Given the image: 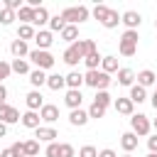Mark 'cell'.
<instances>
[{"label": "cell", "instance_id": "22", "mask_svg": "<svg viewBox=\"0 0 157 157\" xmlns=\"http://www.w3.org/2000/svg\"><path fill=\"white\" fill-rule=\"evenodd\" d=\"M49 20H52V17H49V12H47V7L42 5V7H37V10H34V22H32V27L37 25V27L42 29L44 25H49Z\"/></svg>", "mask_w": 157, "mask_h": 157}, {"label": "cell", "instance_id": "15", "mask_svg": "<svg viewBox=\"0 0 157 157\" xmlns=\"http://www.w3.org/2000/svg\"><path fill=\"white\" fill-rule=\"evenodd\" d=\"M88 120H91V118H88V110H83V108H76V110L69 113V123L76 125V128H83Z\"/></svg>", "mask_w": 157, "mask_h": 157}, {"label": "cell", "instance_id": "1", "mask_svg": "<svg viewBox=\"0 0 157 157\" xmlns=\"http://www.w3.org/2000/svg\"><path fill=\"white\" fill-rule=\"evenodd\" d=\"M137 29H125L123 37H120V44H118V52L123 56H135L137 54Z\"/></svg>", "mask_w": 157, "mask_h": 157}, {"label": "cell", "instance_id": "8", "mask_svg": "<svg viewBox=\"0 0 157 157\" xmlns=\"http://www.w3.org/2000/svg\"><path fill=\"white\" fill-rule=\"evenodd\" d=\"M52 42H54V34H52L49 29H37V34H34V44H37V49L49 52Z\"/></svg>", "mask_w": 157, "mask_h": 157}, {"label": "cell", "instance_id": "39", "mask_svg": "<svg viewBox=\"0 0 157 157\" xmlns=\"http://www.w3.org/2000/svg\"><path fill=\"white\" fill-rule=\"evenodd\" d=\"M74 155H76L74 145H69V142H59V157H74Z\"/></svg>", "mask_w": 157, "mask_h": 157}, {"label": "cell", "instance_id": "14", "mask_svg": "<svg viewBox=\"0 0 157 157\" xmlns=\"http://www.w3.org/2000/svg\"><path fill=\"white\" fill-rule=\"evenodd\" d=\"M39 118H42L44 123H56V120H59V108L52 105V103H44L42 110H39Z\"/></svg>", "mask_w": 157, "mask_h": 157}, {"label": "cell", "instance_id": "32", "mask_svg": "<svg viewBox=\"0 0 157 157\" xmlns=\"http://www.w3.org/2000/svg\"><path fill=\"white\" fill-rule=\"evenodd\" d=\"M101 61H103V56H101V54H98V52H93V54H88V56H86V59H83V64H86V66H88V71H96V69H98V64H101Z\"/></svg>", "mask_w": 157, "mask_h": 157}, {"label": "cell", "instance_id": "20", "mask_svg": "<svg viewBox=\"0 0 157 157\" xmlns=\"http://www.w3.org/2000/svg\"><path fill=\"white\" fill-rule=\"evenodd\" d=\"M59 37H61L64 42H69V47H71L74 42H78V39H81V37H78V27H76V25H66V27L61 29V34H59Z\"/></svg>", "mask_w": 157, "mask_h": 157}, {"label": "cell", "instance_id": "50", "mask_svg": "<svg viewBox=\"0 0 157 157\" xmlns=\"http://www.w3.org/2000/svg\"><path fill=\"white\" fill-rule=\"evenodd\" d=\"M152 128H155V130H157V118H155V120H152Z\"/></svg>", "mask_w": 157, "mask_h": 157}, {"label": "cell", "instance_id": "10", "mask_svg": "<svg viewBox=\"0 0 157 157\" xmlns=\"http://www.w3.org/2000/svg\"><path fill=\"white\" fill-rule=\"evenodd\" d=\"M34 137H37V142H56V137H59V132L54 130V128H44V125H39L37 130H34Z\"/></svg>", "mask_w": 157, "mask_h": 157}, {"label": "cell", "instance_id": "51", "mask_svg": "<svg viewBox=\"0 0 157 157\" xmlns=\"http://www.w3.org/2000/svg\"><path fill=\"white\" fill-rule=\"evenodd\" d=\"M147 157H157V152H150V155H147Z\"/></svg>", "mask_w": 157, "mask_h": 157}, {"label": "cell", "instance_id": "31", "mask_svg": "<svg viewBox=\"0 0 157 157\" xmlns=\"http://www.w3.org/2000/svg\"><path fill=\"white\" fill-rule=\"evenodd\" d=\"M64 27H66V20H64L61 15H54V17L49 20V32H52V34H54V32H59V34H61V29H64Z\"/></svg>", "mask_w": 157, "mask_h": 157}, {"label": "cell", "instance_id": "19", "mask_svg": "<svg viewBox=\"0 0 157 157\" xmlns=\"http://www.w3.org/2000/svg\"><path fill=\"white\" fill-rule=\"evenodd\" d=\"M120 147L125 150V155H130V152L137 147V135H135L132 130H130V132H123V135H120Z\"/></svg>", "mask_w": 157, "mask_h": 157}, {"label": "cell", "instance_id": "55", "mask_svg": "<svg viewBox=\"0 0 157 157\" xmlns=\"http://www.w3.org/2000/svg\"><path fill=\"white\" fill-rule=\"evenodd\" d=\"M155 91H157V88H155Z\"/></svg>", "mask_w": 157, "mask_h": 157}, {"label": "cell", "instance_id": "3", "mask_svg": "<svg viewBox=\"0 0 157 157\" xmlns=\"http://www.w3.org/2000/svg\"><path fill=\"white\" fill-rule=\"evenodd\" d=\"M88 7L86 5H76V7H66L64 12H61V17L66 20V25H81V22H86L88 20Z\"/></svg>", "mask_w": 157, "mask_h": 157}, {"label": "cell", "instance_id": "53", "mask_svg": "<svg viewBox=\"0 0 157 157\" xmlns=\"http://www.w3.org/2000/svg\"><path fill=\"white\" fill-rule=\"evenodd\" d=\"M155 27H157V20H155Z\"/></svg>", "mask_w": 157, "mask_h": 157}, {"label": "cell", "instance_id": "43", "mask_svg": "<svg viewBox=\"0 0 157 157\" xmlns=\"http://www.w3.org/2000/svg\"><path fill=\"white\" fill-rule=\"evenodd\" d=\"M44 155L47 157H59V142H49L47 150H44Z\"/></svg>", "mask_w": 157, "mask_h": 157}, {"label": "cell", "instance_id": "46", "mask_svg": "<svg viewBox=\"0 0 157 157\" xmlns=\"http://www.w3.org/2000/svg\"><path fill=\"white\" fill-rule=\"evenodd\" d=\"M5 98H7V88H5V83H0V103H7Z\"/></svg>", "mask_w": 157, "mask_h": 157}, {"label": "cell", "instance_id": "11", "mask_svg": "<svg viewBox=\"0 0 157 157\" xmlns=\"http://www.w3.org/2000/svg\"><path fill=\"white\" fill-rule=\"evenodd\" d=\"M120 22H123L128 29H137V27H140V22H142V17H140V12L128 10V12H123V15H120Z\"/></svg>", "mask_w": 157, "mask_h": 157}, {"label": "cell", "instance_id": "38", "mask_svg": "<svg viewBox=\"0 0 157 157\" xmlns=\"http://www.w3.org/2000/svg\"><path fill=\"white\" fill-rule=\"evenodd\" d=\"M103 115H105V108L98 105V103H91V108H88V118H96V120H98V118H103Z\"/></svg>", "mask_w": 157, "mask_h": 157}, {"label": "cell", "instance_id": "47", "mask_svg": "<svg viewBox=\"0 0 157 157\" xmlns=\"http://www.w3.org/2000/svg\"><path fill=\"white\" fill-rule=\"evenodd\" d=\"M0 157H17V155L12 152V147H7V150H2V152H0Z\"/></svg>", "mask_w": 157, "mask_h": 157}, {"label": "cell", "instance_id": "7", "mask_svg": "<svg viewBox=\"0 0 157 157\" xmlns=\"http://www.w3.org/2000/svg\"><path fill=\"white\" fill-rule=\"evenodd\" d=\"M71 49H74V52H76V54H78L81 59H86L88 54L98 52V49H96V42H93V39H78V42H74V44H71Z\"/></svg>", "mask_w": 157, "mask_h": 157}, {"label": "cell", "instance_id": "2", "mask_svg": "<svg viewBox=\"0 0 157 157\" xmlns=\"http://www.w3.org/2000/svg\"><path fill=\"white\" fill-rule=\"evenodd\" d=\"M83 83L86 86H91V88H96V91H105L108 86H110V74H105V71H86L83 74Z\"/></svg>", "mask_w": 157, "mask_h": 157}, {"label": "cell", "instance_id": "25", "mask_svg": "<svg viewBox=\"0 0 157 157\" xmlns=\"http://www.w3.org/2000/svg\"><path fill=\"white\" fill-rule=\"evenodd\" d=\"M47 86H49L52 91H61V88L66 86V76H61V74H49V76H47Z\"/></svg>", "mask_w": 157, "mask_h": 157}, {"label": "cell", "instance_id": "28", "mask_svg": "<svg viewBox=\"0 0 157 157\" xmlns=\"http://www.w3.org/2000/svg\"><path fill=\"white\" fill-rule=\"evenodd\" d=\"M120 66H118V56H103V61H101V71H105V74H113V71H118Z\"/></svg>", "mask_w": 157, "mask_h": 157}, {"label": "cell", "instance_id": "54", "mask_svg": "<svg viewBox=\"0 0 157 157\" xmlns=\"http://www.w3.org/2000/svg\"><path fill=\"white\" fill-rule=\"evenodd\" d=\"M123 157H130V155H123Z\"/></svg>", "mask_w": 157, "mask_h": 157}, {"label": "cell", "instance_id": "26", "mask_svg": "<svg viewBox=\"0 0 157 157\" xmlns=\"http://www.w3.org/2000/svg\"><path fill=\"white\" fill-rule=\"evenodd\" d=\"M128 98H130L132 103H145V101H147V88H142V86L135 83V86L130 88V96H128Z\"/></svg>", "mask_w": 157, "mask_h": 157}, {"label": "cell", "instance_id": "24", "mask_svg": "<svg viewBox=\"0 0 157 157\" xmlns=\"http://www.w3.org/2000/svg\"><path fill=\"white\" fill-rule=\"evenodd\" d=\"M66 86L74 88V91H81V86H83V74H78V71H69V74H66Z\"/></svg>", "mask_w": 157, "mask_h": 157}, {"label": "cell", "instance_id": "29", "mask_svg": "<svg viewBox=\"0 0 157 157\" xmlns=\"http://www.w3.org/2000/svg\"><path fill=\"white\" fill-rule=\"evenodd\" d=\"M34 34H37V29L32 25H20V29H17V39H22V42L34 39Z\"/></svg>", "mask_w": 157, "mask_h": 157}, {"label": "cell", "instance_id": "27", "mask_svg": "<svg viewBox=\"0 0 157 157\" xmlns=\"http://www.w3.org/2000/svg\"><path fill=\"white\" fill-rule=\"evenodd\" d=\"M17 20H22V25H32L34 22V7L22 5V10L17 12Z\"/></svg>", "mask_w": 157, "mask_h": 157}, {"label": "cell", "instance_id": "6", "mask_svg": "<svg viewBox=\"0 0 157 157\" xmlns=\"http://www.w3.org/2000/svg\"><path fill=\"white\" fill-rule=\"evenodd\" d=\"M20 110L15 108V105H10V103H0V123H5V125H12V123H20Z\"/></svg>", "mask_w": 157, "mask_h": 157}, {"label": "cell", "instance_id": "37", "mask_svg": "<svg viewBox=\"0 0 157 157\" xmlns=\"http://www.w3.org/2000/svg\"><path fill=\"white\" fill-rule=\"evenodd\" d=\"M93 103H98V105L108 108V105H110V93H108V91H96V98H93Z\"/></svg>", "mask_w": 157, "mask_h": 157}, {"label": "cell", "instance_id": "44", "mask_svg": "<svg viewBox=\"0 0 157 157\" xmlns=\"http://www.w3.org/2000/svg\"><path fill=\"white\" fill-rule=\"evenodd\" d=\"M147 147H150V152H157V132L147 137Z\"/></svg>", "mask_w": 157, "mask_h": 157}, {"label": "cell", "instance_id": "35", "mask_svg": "<svg viewBox=\"0 0 157 157\" xmlns=\"http://www.w3.org/2000/svg\"><path fill=\"white\" fill-rule=\"evenodd\" d=\"M61 59H64V61H66L69 66H76L78 61H83V59H81V56H78V54H76V52L71 49V47H66V52H64V56H61Z\"/></svg>", "mask_w": 157, "mask_h": 157}, {"label": "cell", "instance_id": "23", "mask_svg": "<svg viewBox=\"0 0 157 157\" xmlns=\"http://www.w3.org/2000/svg\"><path fill=\"white\" fill-rule=\"evenodd\" d=\"M29 83L34 86V91H39V86H47V74H44L42 69L29 71Z\"/></svg>", "mask_w": 157, "mask_h": 157}, {"label": "cell", "instance_id": "41", "mask_svg": "<svg viewBox=\"0 0 157 157\" xmlns=\"http://www.w3.org/2000/svg\"><path fill=\"white\" fill-rule=\"evenodd\" d=\"M78 157H98V150H96L93 145H83V147L78 150Z\"/></svg>", "mask_w": 157, "mask_h": 157}, {"label": "cell", "instance_id": "48", "mask_svg": "<svg viewBox=\"0 0 157 157\" xmlns=\"http://www.w3.org/2000/svg\"><path fill=\"white\" fill-rule=\"evenodd\" d=\"M5 135H7V125H5V123H0V137H5Z\"/></svg>", "mask_w": 157, "mask_h": 157}, {"label": "cell", "instance_id": "34", "mask_svg": "<svg viewBox=\"0 0 157 157\" xmlns=\"http://www.w3.org/2000/svg\"><path fill=\"white\" fill-rule=\"evenodd\" d=\"M15 20H17V12H12V10H7V7L2 5V10H0V25L7 27V25H12Z\"/></svg>", "mask_w": 157, "mask_h": 157}, {"label": "cell", "instance_id": "5", "mask_svg": "<svg viewBox=\"0 0 157 157\" xmlns=\"http://www.w3.org/2000/svg\"><path fill=\"white\" fill-rule=\"evenodd\" d=\"M130 128H132V132L137 135V137H145V135H150V130H152V123H150V118L147 115H142V113H132L130 115Z\"/></svg>", "mask_w": 157, "mask_h": 157}, {"label": "cell", "instance_id": "33", "mask_svg": "<svg viewBox=\"0 0 157 157\" xmlns=\"http://www.w3.org/2000/svg\"><path fill=\"white\" fill-rule=\"evenodd\" d=\"M12 71L15 74H29V61L27 59H12Z\"/></svg>", "mask_w": 157, "mask_h": 157}, {"label": "cell", "instance_id": "45", "mask_svg": "<svg viewBox=\"0 0 157 157\" xmlns=\"http://www.w3.org/2000/svg\"><path fill=\"white\" fill-rule=\"evenodd\" d=\"M98 157H118V155H115V150L105 147V150H101V152H98Z\"/></svg>", "mask_w": 157, "mask_h": 157}, {"label": "cell", "instance_id": "9", "mask_svg": "<svg viewBox=\"0 0 157 157\" xmlns=\"http://www.w3.org/2000/svg\"><path fill=\"white\" fill-rule=\"evenodd\" d=\"M25 103H27V110H37V113H39V110H42V105H44V96H42L39 91H34V88H32V91L25 96Z\"/></svg>", "mask_w": 157, "mask_h": 157}, {"label": "cell", "instance_id": "30", "mask_svg": "<svg viewBox=\"0 0 157 157\" xmlns=\"http://www.w3.org/2000/svg\"><path fill=\"white\" fill-rule=\"evenodd\" d=\"M118 22H120V15L115 12V10H108V15H105V20L101 22L105 29H113V27H118Z\"/></svg>", "mask_w": 157, "mask_h": 157}, {"label": "cell", "instance_id": "21", "mask_svg": "<svg viewBox=\"0 0 157 157\" xmlns=\"http://www.w3.org/2000/svg\"><path fill=\"white\" fill-rule=\"evenodd\" d=\"M132 81H135V71H132V69H128V66H125V69H118V83H120V86H130V88H132V86H135Z\"/></svg>", "mask_w": 157, "mask_h": 157}, {"label": "cell", "instance_id": "36", "mask_svg": "<svg viewBox=\"0 0 157 157\" xmlns=\"http://www.w3.org/2000/svg\"><path fill=\"white\" fill-rule=\"evenodd\" d=\"M39 155V142L37 140H27L25 142V157H37Z\"/></svg>", "mask_w": 157, "mask_h": 157}, {"label": "cell", "instance_id": "13", "mask_svg": "<svg viewBox=\"0 0 157 157\" xmlns=\"http://www.w3.org/2000/svg\"><path fill=\"white\" fill-rule=\"evenodd\" d=\"M137 86H142V88H147V86H157V76H155V71H150V69H142V71H137Z\"/></svg>", "mask_w": 157, "mask_h": 157}, {"label": "cell", "instance_id": "18", "mask_svg": "<svg viewBox=\"0 0 157 157\" xmlns=\"http://www.w3.org/2000/svg\"><path fill=\"white\" fill-rule=\"evenodd\" d=\"M39 113L37 110H27V113H22V118H20V123L25 125V128H29V130H37L39 128Z\"/></svg>", "mask_w": 157, "mask_h": 157}, {"label": "cell", "instance_id": "42", "mask_svg": "<svg viewBox=\"0 0 157 157\" xmlns=\"http://www.w3.org/2000/svg\"><path fill=\"white\" fill-rule=\"evenodd\" d=\"M10 74H12V66H10L7 61H2V59H0V83H2Z\"/></svg>", "mask_w": 157, "mask_h": 157}, {"label": "cell", "instance_id": "16", "mask_svg": "<svg viewBox=\"0 0 157 157\" xmlns=\"http://www.w3.org/2000/svg\"><path fill=\"white\" fill-rule=\"evenodd\" d=\"M64 103H66L71 110L81 108V103H83V96H81V91H74V88H69V91H66V96H64Z\"/></svg>", "mask_w": 157, "mask_h": 157}, {"label": "cell", "instance_id": "4", "mask_svg": "<svg viewBox=\"0 0 157 157\" xmlns=\"http://www.w3.org/2000/svg\"><path fill=\"white\" fill-rule=\"evenodd\" d=\"M29 61H32L37 69H42V71H47V69H52V66L56 64L54 54H49V52H42V49H32V52H29Z\"/></svg>", "mask_w": 157, "mask_h": 157}, {"label": "cell", "instance_id": "52", "mask_svg": "<svg viewBox=\"0 0 157 157\" xmlns=\"http://www.w3.org/2000/svg\"><path fill=\"white\" fill-rule=\"evenodd\" d=\"M0 5H2V0H0ZM0 10H2V7H0Z\"/></svg>", "mask_w": 157, "mask_h": 157}, {"label": "cell", "instance_id": "49", "mask_svg": "<svg viewBox=\"0 0 157 157\" xmlns=\"http://www.w3.org/2000/svg\"><path fill=\"white\" fill-rule=\"evenodd\" d=\"M150 101H152V108H155V110H157V91H155V93H152V98H150Z\"/></svg>", "mask_w": 157, "mask_h": 157}, {"label": "cell", "instance_id": "40", "mask_svg": "<svg viewBox=\"0 0 157 157\" xmlns=\"http://www.w3.org/2000/svg\"><path fill=\"white\" fill-rule=\"evenodd\" d=\"M108 10H110V7H105V5H96V7H93V17H96L98 22H103L105 15H108Z\"/></svg>", "mask_w": 157, "mask_h": 157}, {"label": "cell", "instance_id": "17", "mask_svg": "<svg viewBox=\"0 0 157 157\" xmlns=\"http://www.w3.org/2000/svg\"><path fill=\"white\" fill-rule=\"evenodd\" d=\"M113 108H115L120 115H132V108H135V103H132L130 98H120V96H118V98L113 101Z\"/></svg>", "mask_w": 157, "mask_h": 157}, {"label": "cell", "instance_id": "12", "mask_svg": "<svg viewBox=\"0 0 157 157\" xmlns=\"http://www.w3.org/2000/svg\"><path fill=\"white\" fill-rule=\"evenodd\" d=\"M10 54H12L15 59H25V56H29V47H27V42H22V39H12V44H10Z\"/></svg>", "mask_w": 157, "mask_h": 157}]
</instances>
